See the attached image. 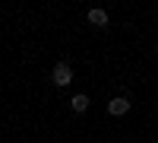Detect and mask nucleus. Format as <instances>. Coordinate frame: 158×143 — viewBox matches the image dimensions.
<instances>
[{"label":"nucleus","instance_id":"3","mask_svg":"<svg viewBox=\"0 0 158 143\" xmlns=\"http://www.w3.org/2000/svg\"><path fill=\"white\" fill-rule=\"evenodd\" d=\"M89 22L95 25V29H104V25H108V13L104 10H89Z\"/></svg>","mask_w":158,"mask_h":143},{"label":"nucleus","instance_id":"1","mask_svg":"<svg viewBox=\"0 0 158 143\" xmlns=\"http://www.w3.org/2000/svg\"><path fill=\"white\" fill-rule=\"evenodd\" d=\"M51 80H54V86H70V83H73V70H70V64H57V67L51 70Z\"/></svg>","mask_w":158,"mask_h":143},{"label":"nucleus","instance_id":"2","mask_svg":"<svg viewBox=\"0 0 158 143\" xmlns=\"http://www.w3.org/2000/svg\"><path fill=\"white\" fill-rule=\"evenodd\" d=\"M127 111H130V99L117 96V99L108 102V114H114V118H120V114H127Z\"/></svg>","mask_w":158,"mask_h":143},{"label":"nucleus","instance_id":"4","mask_svg":"<svg viewBox=\"0 0 158 143\" xmlns=\"http://www.w3.org/2000/svg\"><path fill=\"white\" fill-rule=\"evenodd\" d=\"M70 108H73V111H85V108H89V96H82V92L73 96V99H70Z\"/></svg>","mask_w":158,"mask_h":143}]
</instances>
